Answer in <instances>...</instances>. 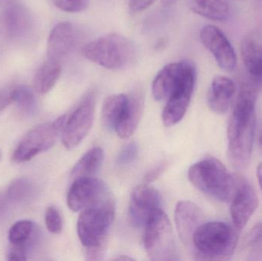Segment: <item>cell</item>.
<instances>
[{
  "instance_id": "37",
  "label": "cell",
  "mask_w": 262,
  "mask_h": 261,
  "mask_svg": "<svg viewBox=\"0 0 262 261\" xmlns=\"http://www.w3.org/2000/svg\"><path fill=\"white\" fill-rule=\"evenodd\" d=\"M10 41L8 36L7 32L5 29L4 23H3V17L0 15V55L3 53L5 47L8 41Z\"/></svg>"
},
{
  "instance_id": "36",
  "label": "cell",
  "mask_w": 262,
  "mask_h": 261,
  "mask_svg": "<svg viewBox=\"0 0 262 261\" xmlns=\"http://www.w3.org/2000/svg\"><path fill=\"white\" fill-rule=\"evenodd\" d=\"M104 247H94V248H86L84 256L89 260H103L104 256Z\"/></svg>"
},
{
  "instance_id": "17",
  "label": "cell",
  "mask_w": 262,
  "mask_h": 261,
  "mask_svg": "<svg viewBox=\"0 0 262 261\" xmlns=\"http://www.w3.org/2000/svg\"><path fill=\"white\" fill-rule=\"evenodd\" d=\"M75 41L73 25L62 21L55 26L49 35L47 44V55L49 59L61 62L72 50Z\"/></svg>"
},
{
  "instance_id": "20",
  "label": "cell",
  "mask_w": 262,
  "mask_h": 261,
  "mask_svg": "<svg viewBox=\"0 0 262 261\" xmlns=\"http://www.w3.org/2000/svg\"><path fill=\"white\" fill-rule=\"evenodd\" d=\"M143 110V101L141 95L136 93L128 96V102L124 114L115 129L118 136L127 139L132 136L141 120Z\"/></svg>"
},
{
  "instance_id": "14",
  "label": "cell",
  "mask_w": 262,
  "mask_h": 261,
  "mask_svg": "<svg viewBox=\"0 0 262 261\" xmlns=\"http://www.w3.org/2000/svg\"><path fill=\"white\" fill-rule=\"evenodd\" d=\"M2 17L10 41H24L33 34V15L23 5L12 3L5 9Z\"/></svg>"
},
{
  "instance_id": "15",
  "label": "cell",
  "mask_w": 262,
  "mask_h": 261,
  "mask_svg": "<svg viewBox=\"0 0 262 261\" xmlns=\"http://www.w3.org/2000/svg\"><path fill=\"white\" fill-rule=\"evenodd\" d=\"M192 63L187 61L166 64L157 74L152 85V93L157 101H167L183 79Z\"/></svg>"
},
{
  "instance_id": "1",
  "label": "cell",
  "mask_w": 262,
  "mask_h": 261,
  "mask_svg": "<svg viewBox=\"0 0 262 261\" xmlns=\"http://www.w3.org/2000/svg\"><path fill=\"white\" fill-rule=\"evenodd\" d=\"M242 86L227 127L228 156L235 170L249 165L256 129L255 101L261 80L252 78Z\"/></svg>"
},
{
  "instance_id": "33",
  "label": "cell",
  "mask_w": 262,
  "mask_h": 261,
  "mask_svg": "<svg viewBox=\"0 0 262 261\" xmlns=\"http://www.w3.org/2000/svg\"><path fill=\"white\" fill-rule=\"evenodd\" d=\"M166 167H167V162H166V161H161V162H159L157 165H154V167H152L150 170H149L147 173L145 175V182L149 183V182L157 180V179L163 174V172L166 170Z\"/></svg>"
},
{
  "instance_id": "45",
  "label": "cell",
  "mask_w": 262,
  "mask_h": 261,
  "mask_svg": "<svg viewBox=\"0 0 262 261\" xmlns=\"http://www.w3.org/2000/svg\"><path fill=\"white\" fill-rule=\"evenodd\" d=\"M261 1H262V0H261Z\"/></svg>"
},
{
  "instance_id": "2",
  "label": "cell",
  "mask_w": 262,
  "mask_h": 261,
  "mask_svg": "<svg viewBox=\"0 0 262 261\" xmlns=\"http://www.w3.org/2000/svg\"><path fill=\"white\" fill-rule=\"evenodd\" d=\"M240 233L233 225L226 222L202 224L192 236L195 260H229L238 245Z\"/></svg>"
},
{
  "instance_id": "6",
  "label": "cell",
  "mask_w": 262,
  "mask_h": 261,
  "mask_svg": "<svg viewBox=\"0 0 262 261\" xmlns=\"http://www.w3.org/2000/svg\"><path fill=\"white\" fill-rule=\"evenodd\" d=\"M115 216V205L111 197L104 202L81 211L78 217V238L85 248L104 247Z\"/></svg>"
},
{
  "instance_id": "28",
  "label": "cell",
  "mask_w": 262,
  "mask_h": 261,
  "mask_svg": "<svg viewBox=\"0 0 262 261\" xmlns=\"http://www.w3.org/2000/svg\"><path fill=\"white\" fill-rule=\"evenodd\" d=\"M46 228L52 234H59L63 228V221L58 210L55 207L50 206L47 208L45 215Z\"/></svg>"
},
{
  "instance_id": "5",
  "label": "cell",
  "mask_w": 262,
  "mask_h": 261,
  "mask_svg": "<svg viewBox=\"0 0 262 261\" xmlns=\"http://www.w3.org/2000/svg\"><path fill=\"white\" fill-rule=\"evenodd\" d=\"M144 228L145 251L151 260H179L178 248L172 225L169 218L161 208L152 213Z\"/></svg>"
},
{
  "instance_id": "9",
  "label": "cell",
  "mask_w": 262,
  "mask_h": 261,
  "mask_svg": "<svg viewBox=\"0 0 262 261\" xmlns=\"http://www.w3.org/2000/svg\"><path fill=\"white\" fill-rule=\"evenodd\" d=\"M107 185L94 177L75 179L67 195L68 206L73 211H81L110 199Z\"/></svg>"
},
{
  "instance_id": "4",
  "label": "cell",
  "mask_w": 262,
  "mask_h": 261,
  "mask_svg": "<svg viewBox=\"0 0 262 261\" xmlns=\"http://www.w3.org/2000/svg\"><path fill=\"white\" fill-rule=\"evenodd\" d=\"M82 54L89 61L101 67L118 70L130 65L135 57V49L130 40L114 33L88 43Z\"/></svg>"
},
{
  "instance_id": "10",
  "label": "cell",
  "mask_w": 262,
  "mask_h": 261,
  "mask_svg": "<svg viewBox=\"0 0 262 261\" xmlns=\"http://www.w3.org/2000/svg\"><path fill=\"white\" fill-rule=\"evenodd\" d=\"M235 188L231 200L232 225L241 232L258 206V198L253 185L242 175L234 174Z\"/></svg>"
},
{
  "instance_id": "43",
  "label": "cell",
  "mask_w": 262,
  "mask_h": 261,
  "mask_svg": "<svg viewBox=\"0 0 262 261\" xmlns=\"http://www.w3.org/2000/svg\"><path fill=\"white\" fill-rule=\"evenodd\" d=\"M260 143H261V145L262 147V130L261 133H260Z\"/></svg>"
},
{
  "instance_id": "7",
  "label": "cell",
  "mask_w": 262,
  "mask_h": 261,
  "mask_svg": "<svg viewBox=\"0 0 262 261\" xmlns=\"http://www.w3.org/2000/svg\"><path fill=\"white\" fill-rule=\"evenodd\" d=\"M66 121V116H61L54 122L34 127L17 146L12 154V161L15 163H23L52 148L60 132H62Z\"/></svg>"
},
{
  "instance_id": "24",
  "label": "cell",
  "mask_w": 262,
  "mask_h": 261,
  "mask_svg": "<svg viewBox=\"0 0 262 261\" xmlns=\"http://www.w3.org/2000/svg\"><path fill=\"white\" fill-rule=\"evenodd\" d=\"M104 159V152L101 147H94L84 153L75 164L72 171V177H92L99 171Z\"/></svg>"
},
{
  "instance_id": "39",
  "label": "cell",
  "mask_w": 262,
  "mask_h": 261,
  "mask_svg": "<svg viewBox=\"0 0 262 261\" xmlns=\"http://www.w3.org/2000/svg\"><path fill=\"white\" fill-rule=\"evenodd\" d=\"M256 174L258 183H259L260 188L262 191V162L258 164V167H257Z\"/></svg>"
},
{
  "instance_id": "34",
  "label": "cell",
  "mask_w": 262,
  "mask_h": 261,
  "mask_svg": "<svg viewBox=\"0 0 262 261\" xmlns=\"http://www.w3.org/2000/svg\"><path fill=\"white\" fill-rule=\"evenodd\" d=\"M14 87H5L0 88V112L13 103Z\"/></svg>"
},
{
  "instance_id": "25",
  "label": "cell",
  "mask_w": 262,
  "mask_h": 261,
  "mask_svg": "<svg viewBox=\"0 0 262 261\" xmlns=\"http://www.w3.org/2000/svg\"><path fill=\"white\" fill-rule=\"evenodd\" d=\"M37 231L35 224L31 221H18L9 230V242L11 245H34L38 237Z\"/></svg>"
},
{
  "instance_id": "44",
  "label": "cell",
  "mask_w": 262,
  "mask_h": 261,
  "mask_svg": "<svg viewBox=\"0 0 262 261\" xmlns=\"http://www.w3.org/2000/svg\"><path fill=\"white\" fill-rule=\"evenodd\" d=\"M1 157H2V153H1V150H0V159H1Z\"/></svg>"
},
{
  "instance_id": "30",
  "label": "cell",
  "mask_w": 262,
  "mask_h": 261,
  "mask_svg": "<svg viewBox=\"0 0 262 261\" xmlns=\"http://www.w3.org/2000/svg\"><path fill=\"white\" fill-rule=\"evenodd\" d=\"M138 155V147L136 143L127 144L120 152L117 162L120 165H127L132 163Z\"/></svg>"
},
{
  "instance_id": "35",
  "label": "cell",
  "mask_w": 262,
  "mask_h": 261,
  "mask_svg": "<svg viewBox=\"0 0 262 261\" xmlns=\"http://www.w3.org/2000/svg\"><path fill=\"white\" fill-rule=\"evenodd\" d=\"M156 0H128L129 10L132 13L143 12L152 6Z\"/></svg>"
},
{
  "instance_id": "26",
  "label": "cell",
  "mask_w": 262,
  "mask_h": 261,
  "mask_svg": "<svg viewBox=\"0 0 262 261\" xmlns=\"http://www.w3.org/2000/svg\"><path fill=\"white\" fill-rule=\"evenodd\" d=\"M13 103L24 114H32L35 110L36 101L33 92L26 86L14 87Z\"/></svg>"
},
{
  "instance_id": "3",
  "label": "cell",
  "mask_w": 262,
  "mask_h": 261,
  "mask_svg": "<svg viewBox=\"0 0 262 261\" xmlns=\"http://www.w3.org/2000/svg\"><path fill=\"white\" fill-rule=\"evenodd\" d=\"M188 177L200 191L220 202L232 200L235 188V176L229 173L216 158L206 157L189 168Z\"/></svg>"
},
{
  "instance_id": "16",
  "label": "cell",
  "mask_w": 262,
  "mask_h": 261,
  "mask_svg": "<svg viewBox=\"0 0 262 261\" xmlns=\"http://www.w3.org/2000/svg\"><path fill=\"white\" fill-rule=\"evenodd\" d=\"M203 211L198 205L189 201L179 202L175 209V222L179 235L183 243H192V236L203 223Z\"/></svg>"
},
{
  "instance_id": "29",
  "label": "cell",
  "mask_w": 262,
  "mask_h": 261,
  "mask_svg": "<svg viewBox=\"0 0 262 261\" xmlns=\"http://www.w3.org/2000/svg\"><path fill=\"white\" fill-rule=\"evenodd\" d=\"M60 10L69 13H76L85 10L89 6V0H52Z\"/></svg>"
},
{
  "instance_id": "22",
  "label": "cell",
  "mask_w": 262,
  "mask_h": 261,
  "mask_svg": "<svg viewBox=\"0 0 262 261\" xmlns=\"http://www.w3.org/2000/svg\"><path fill=\"white\" fill-rule=\"evenodd\" d=\"M61 73V63L47 58L36 70L33 80L34 90L40 95L49 93L56 84Z\"/></svg>"
},
{
  "instance_id": "40",
  "label": "cell",
  "mask_w": 262,
  "mask_h": 261,
  "mask_svg": "<svg viewBox=\"0 0 262 261\" xmlns=\"http://www.w3.org/2000/svg\"><path fill=\"white\" fill-rule=\"evenodd\" d=\"M14 0H0V7L6 9L8 6L14 3Z\"/></svg>"
},
{
  "instance_id": "13",
  "label": "cell",
  "mask_w": 262,
  "mask_h": 261,
  "mask_svg": "<svg viewBox=\"0 0 262 261\" xmlns=\"http://www.w3.org/2000/svg\"><path fill=\"white\" fill-rule=\"evenodd\" d=\"M161 197L157 190L147 185H139L131 194L129 217L136 227H144L149 216L160 208Z\"/></svg>"
},
{
  "instance_id": "12",
  "label": "cell",
  "mask_w": 262,
  "mask_h": 261,
  "mask_svg": "<svg viewBox=\"0 0 262 261\" xmlns=\"http://www.w3.org/2000/svg\"><path fill=\"white\" fill-rule=\"evenodd\" d=\"M200 41L211 52L219 67L226 72L236 69L238 60L233 46L221 29L212 25L204 26L200 31Z\"/></svg>"
},
{
  "instance_id": "21",
  "label": "cell",
  "mask_w": 262,
  "mask_h": 261,
  "mask_svg": "<svg viewBox=\"0 0 262 261\" xmlns=\"http://www.w3.org/2000/svg\"><path fill=\"white\" fill-rule=\"evenodd\" d=\"M192 12L215 21H226L230 15V7L225 0H186Z\"/></svg>"
},
{
  "instance_id": "19",
  "label": "cell",
  "mask_w": 262,
  "mask_h": 261,
  "mask_svg": "<svg viewBox=\"0 0 262 261\" xmlns=\"http://www.w3.org/2000/svg\"><path fill=\"white\" fill-rule=\"evenodd\" d=\"M242 59L246 70L253 78H262V37L259 34L246 35L240 46Z\"/></svg>"
},
{
  "instance_id": "31",
  "label": "cell",
  "mask_w": 262,
  "mask_h": 261,
  "mask_svg": "<svg viewBox=\"0 0 262 261\" xmlns=\"http://www.w3.org/2000/svg\"><path fill=\"white\" fill-rule=\"evenodd\" d=\"M31 245H12L8 252V260L24 261L27 260L28 253Z\"/></svg>"
},
{
  "instance_id": "38",
  "label": "cell",
  "mask_w": 262,
  "mask_h": 261,
  "mask_svg": "<svg viewBox=\"0 0 262 261\" xmlns=\"http://www.w3.org/2000/svg\"><path fill=\"white\" fill-rule=\"evenodd\" d=\"M8 202H9V199L6 194H0V215L4 211Z\"/></svg>"
},
{
  "instance_id": "27",
  "label": "cell",
  "mask_w": 262,
  "mask_h": 261,
  "mask_svg": "<svg viewBox=\"0 0 262 261\" xmlns=\"http://www.w3.org/2000/svg\"><path fill=\"white\" fill-rule=\"evenodd\" d=\"M9 202H21L33 194V184L26 179H18L9 185L6 191Z\"/></svg>"
},
{
  "instance_id": "23",
  "label": "cell",
  "mask_w": 262,
  "mask_h": 261,
  "mask_svg": "<svg viewBox=\"0 0 262 261\" xmlns=\"http://www.w3.org/2000/svg\"><path fill=\"white\" fill-rule=\"evenodd\" d=\"M127 102L128 96L123 93L112 95L106 98L103 104L101 119L107 130H115L124 114Z\"/></svg>"
},
{
  "instance_id": "8",
  "label": "cell",
  "mask_w": 262,
  "mask_h": 261,
  "mask_svg": "<svg viewBox=\"0 0 262 261\" xmlns=\"http://www.w3.org/2000/svg\"><path fill=\"white\" fill-rule=\"evenodd\" d=\"M95 93L89 91L64 123L62 144L71 150L79 145L90 131L93 124Z\"/></svg>"
},
{
  "instance_id": "32",
  "label": "cell",
  "mask_w": 262,
  "mask_h": 261,
  "mask_svg": "<svg viewBox=\"0 0 262 261\" xmlns=\"http://www.w3.org/2000/svg\"><path fill=\"white\" fill-rule=\"evenodd\" d=\"M262 239V223L255 224L246 234L244 239V245L246 247H252L261 242Z\"/></svg>"
},
{
  "instance_id": "41",
  "label": "cell",
  "mask_w": 262,
  "mask_h": 261,
  "mask_svg": "<svg viewBox=\"0 0 262 261\" xmlns=\"http://www.w3.org/2000/svg\"><path fill=\"white\" fill-rule=\"evenodd\" d=\"M113 260H132L134 259L131 258L130 257H127V256L121 255L120 257H115V258L112 259Z\"/></svg>"
},
{
  "instance_id": "11",
  "label": "cell",
  "mask_w": 262,
  "mask_h": 261,
  "mask_svg": "<svg viewBox=\"0 0 262 261\" xmlns=\"http://www.w3.org/2000/svg\"><path fill=\"white\" fill-rule=\"evenodd\" d=\"M195 80L196 70L192 63L177 88L166 101L162 113V120L166 127L175 125L186 114L193 93Z\"/></svg>"
},
{
  "instance_id": "42",
  "label": "cell",
  "mask_w": 262,
  "mask_h": 261,
  "mask_svg": "<svg viewBox=\"0 0 262 261\" xmlns=\"http://www.w3.org/2000/svg\"><path fill=\"white\" fill-rule=\"evenodd\" d=\"M163 3H164L165 5H170L172 4V3L176 1V0H162Z\"/></svg>"
},
{
  "instance_id": "18",
  "label": "cell",
  "mask_w": 262,
  "mask_h": 261,
  "mask_svg": "<svg viewBox=\"0 0 262 261\" xmlns=\"http://www.w3.org/2000/svg\"><path fill=\"white\" fill-rule=\"evenodd\" d=\"M235 91L236 87L231 78L225 76L215 77L208 92L209 108L218 114L226 113L230 108Z\"/></svg>"
}]
</instances>
